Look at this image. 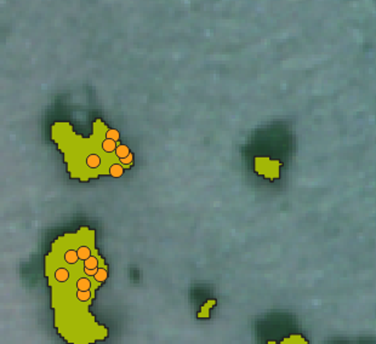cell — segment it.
Segmentation results:
<instances>
[{
  "label": "cell",
  "instance_id": "3",
  "mask_svg": "<svg viewBox=\"0 0 376 344\" xmlns=\"http://www.w3.org/2000/svg\"><path fill=\"white\" fill-rule=\"evenodd\" d=\"M109 173H110V176L114 178L121 177L124 173V167L121 166L119 163H113L112 165L109 166Z\"/></svg>",
  "mask_w": 376,
  "mask_h": 344
},
{
  "label": "cell",
  "instance_id": "2",
  "mask_svg": "<svg viewBox=\"0 0 376 344\" xmlns=\"http://www.w3.org/2000/svg\"><path fill=\"white\" fill-rule=\"evenodd\" d=\"M117 142L113 140H109V139H106L102 142V145H101V149L106 154H110L113 153V152H115V149H117Z\"/></svg>",
  "mask_w": 376,
  "mask_h": 344
},
{
  "label": "cell",
  "instance_id": "5",
  "mask_svg": "<svg viewBox=\"0 0 376 344\" xmlns=\"http://www.w3.org/2000/svg\"><path fill=\"white\" fill-rule=\"evenodd\" d=\"M106 137L109 140L115 141V142H118L119 141V133H118V131H115V130H109L108 132L106 133Z\"/></svg>",
  "mask_w": 376,
  "mask_h": 344
},
{
  "label": "cell",
  "instance_id": "6",
  "mask_svg": "<svg viewBox=\"0 0 376 344\" xmlns=\"http://www.w3.org/2000/svg\"><path fill=\"white\" fill-rule=\"evenodd\" d=\"M121 161V164H124V165H129V164H131V161H133V154H130L129 157H127L125 159H121L119 160V163Z\"/></svg>",
  "mask_w": 376,
  "mask_h": 344
},
{
  "label": "cell",
  "instance_id": "1",
  "mask_svg": "<svg viewBox=\"0 0 376 344\" xmlns=\"http://www.w3.org/2000/svg\"><path fill=\"white\" fill-rule=\"evenodd\" d=\"M85 163H86V166H88L89 169L96 170L101 166V164H102V157H101V155L97 154V153H91V154H89L88 157H86Z\"/></svg>",
  "mask_w": 376,
  "mask_h": 344
},
{
  "label": "cell",
  "instance_id": "4",
  "mask_svg": "<svg viewBox=\"0 0 376 344\" xmlns=\"http://www.w3.org/2000/svg\"><path fill=\"white\" fill-rule=\"evenodd\" d=\"M130 154H131V153H130V149L128 148L127 146H124V145L118 146V147H117V149H115V155H117L119 160L125 159V158L129 157Z\"/></svg>",
  "mask_w": 376,
  "mask_h": 344
}]
</instances>
